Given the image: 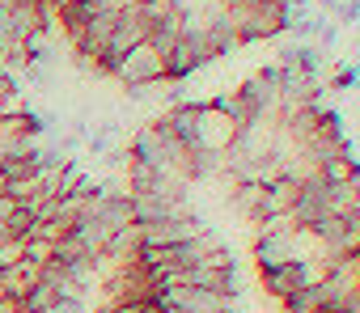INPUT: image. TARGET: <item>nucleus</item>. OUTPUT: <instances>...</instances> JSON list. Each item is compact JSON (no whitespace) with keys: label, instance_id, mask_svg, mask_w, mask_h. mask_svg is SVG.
I'll return each mask as SVG.
<instances>
[{"label":"nucleus","instance_id":"obj_11","mask_svg":"<svg viewBox=\"0 0 360 313\" xmlns=\"http://www.w3.org/2000/svg\"><path fill=\"white\" fill-rule=\"evenodd\" d=\"M322 22H326V13H318V9H314V13H305V18H292L284 34H297L301 43H314V34L322 30Z\"/></svg>","mask_w":360,"mask_h":313},{"label":"nucleus","instance_id":"obj_14","mask_svg":"<svg viewBox=\"0 0 360 313\" xmlns=\"http://www.w3.org/2000/svg\"><path fill=\"white\" fill-rule=\"evenodd\" d=\"M343 26H356L360 22V0H347V5H339V13H335Z\"/></svg>","mask_w":360,"mask_h":313},{"label":"nucleus","instance_id":"obj_8","mask_svg":"<svg viewBox=\"0 0 360 313\" xmlns=\"http://www.w3.org/2000/svg\"><path fill=\"white\" fill-rule=\"evenodd\" d=\"M280 64H292V68H301L309 76H322V51L314 43H288L280 51Z\"/></svg>","mask_w":360,"mask_h":313},{"label":"nucleus","instance_id":"obj_13","mask_svg":"<svg viewBox=\"0 0 360 313\" xmlns=\"http://www.w3.org/2000/svg\"><path fill=\"white\" fill-rule=\"evenodd\" d=\"M335 43H339V26H330V22H322V30L314 34V47H318V51H330Z\"/></svg>","mask_w":360,"mask_h":313},{"label":"nucleus","instance_id":"obj_18","mask_svg":"<svg viewBox=\"0 0 360 313\" xmlns=\"http://www.w3.org/2000/svg\"><path fill=\"white\" fill-rule=\"evenodd\" d=\"M352 309H356V305H352ZM356 313H360V309H356Z\"/></svg>","mask_w":360,"mask_h":313},{"label":"nucleus","instance_id":"obj_15","mask_svg":"<svg viewBox=\"0 0 360 313\" xmlns=\"http://www.w3.org/2000/svg\"><path fill=\"white\" fill-rule=\"evenodd\" d=\"M98 313H144V305H102Z\"/></svg>","mask_w":360,"mask_h":313},{"label":"nucleus","instance_id":"obj_12","mask_svg":"<svg viewBox=\"0 0 360 313\" xmlns=\"http://www.w3.org/2000/svg\"><path fill=\"white\" fill-rule=\"evenodd\" d=\"M330 89H335V93H352V89H360V68H356V64H343V68H335V76H330Z\"/></svg>","mask_w":360,"mask_h":313},{"label":"nucleus","instance_id":"obj_6","mask_svg":"<svg viewBox=\"0 0 360 313\" xmlns=\"http://www.w3.org/2000/svg\"><path fill=\"white\" fill-rule=\"evenodd\" d=\"M39 275H43V267L30 262V258H13V262H5V267H0V296L22 300V296L39 284Z\"/></svg>","mask_w":360,"mask_h":313},{"label":"nucleus","instance_id":"obj_9","mask_svg":"<svg viewBox=\"0 0 360 313\" xmlns=\"http://www.w3.org/2000/svg\"><path fill=\"white\" fill-rule=\"evenodd\" d=\"M22 110H26V102H22V89H18L13 72H9V68H0V119L22 114Z\"/></svg>","mask_w":360,"mask_h":313},{"label":"nucleus","instance_id":"obj_5","mask_svg":"<svg viewBox=\"0 0 360 313\" xmlns=\"http://www.w3.org/2000/svg\"><path fill=\"white\" fill-rule=\"evenodd\" d=\"M297 195H301V178H276V182H267L263 187V199H259V212H255V225H267V220L288 216L292 204H297Z\"/></svg>","mask_w":360,"mask_h":313},{"label":"nucleus","instance_id":"obj_10","mask_svg":"<svg viewBox=\"0 0 360 313\" xmlns=\"http://www.w3.org/2000/svg\"><path fill=\"white\" fill-rule=\"evenodd\" d=\"M259 199H263V182H233V208H238L246 220H255Z\"/></svg>","mask_w":360,"mask_h":313},{"label":"nucleus","instance_id":"obj_7","mask_svg":"<svg viewBox=\"0 0 360 313\" xmlns=\"http://www.w3.org/2000/svg\"><path fill=\"white\" fill-rule=\"evenodd\" d=\"M280 309H284V313H326L322 279H318V284H305V288H297V292H288V296L280 300Z\"/></svg>","mask_w":360,"mask_h":313},{"label":"nucleus","instance_id":"obj_16","mask_svg":"<svg viewBox=\"0 0 360 313\" xmlns=\"http://www.w3.org/2000/svg\"><path fill=\"white\" fill-rule=\"evenodd\" d=\"M221 313H242V309H238V305H229V309H221Z\"/></svg>","mask_w":360,"mask_h":313},{"label":"nucleus","instance_id":"obj_1","mask_svg":"<svg viewBox=\"0 0 360 313\" xmlns=\"http://www.w3.org/2000/svg\"><path fill=\"white\" fill-rule=\"evenodd\" d=\"M217 13L238 34V43H263L288 30V13L280 0H225V5H217Z\"/></svg>","mask_w":360,"mask_h":313},{"label":"nucleus","instance_id":"obj_2","mask_svg":"<svg viewBox=\"0 0 360 313\" xmlns=\"http://www.w3.org/2000/svg\"><path fill=\"white\" fill-rule=\"evenodd\" d=\"M110 76H115L123 89H127V85H165V51L144 39V43H136V47L115 64Z\"/></svg>","mask_w":360,"mask_h":313},{"label":"nucleus","instance_id":"obj_3","mask_svg":"<svg viewBox=\"0 0 360 313\" xmlns=\"http://www.w3.org/2000/svg\"><path fill=\"white\" fill-rule=\"evenodd\" d=\"M238 123L217 110L212 102H200V119H195V152H225L229 140H233Z\"/></svg>","mask_w":360,"mask_h":313},{"label":"nucleus","instance_id":"obj_17","mask_svg":"<svg viewBox=\"0 0 360 313\" xmlns=\"http://www.w3.org/2000/svg\"><path fill=\"white\" fill-rule=\"evenodd\" d=\"M356 51H360V39H356Z\"/></svg>","mask_w":360,"mask_h":313},{"label":"nucleus","instance_id":"obj_19","mask_svg":"<svg viewBox=\"0 0 360 313\" xmlns=\"http://www.w3.org/2000/svg\"><path fill=\"white\" fill-rule=\"evenodd\" d=\"M356 68H360V64H356Z\"/></svg>","mask_w":360,"mask_h":313},{"label":"nucleus","instance_id":"obj_4","mask_svg":"<svg viewBox=\"0 0 360 313\" xmlns=\"http://www.w3.org/2000/svg\"><path fill=\"white\" fill-rule=\"evenodd\" d=\"M208 225L187 212V216H169V220H153V225H140V246H178V241H191L200 237Z\"/></svg>","mask_w":360,"mask_h":313}]
</instances>
